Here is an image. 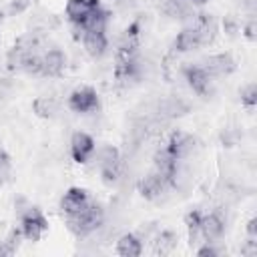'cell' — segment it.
Listing matches in <instances>:
<instances>
[{
    "instance_id": "cell-30",
    "label": "cell",
    "mask_w": 257,
    "mask_h": 257,
    "mask_svg": "<svg viewBox=\"0 0 257 257\" xmlns=\"http://www.w3.org/2000/svg\"><path fill=\"white\" fill-rule=\"evenodd\" d=\"M4 22V14H2V10H0V24Z\"/></svg>"
},
{
    "instance_id": "cell-27",
    "label": "cell",
    "mask_w": 257,
    "mask_h": 257,
    "mask_svg": "<svg viewBox=\"0 0 257 257\" xmlns=\"http://www.w3.org/2000/svg\"><path fill=\"white\" fill-rule=\"evenodd\" d=\"M197 255H201V257H207V255H219V251H217L215 247H211V245H205V247H201V249L197 251Z\"/></svg>"
},
{
    "instance_id": "cell-4",
    "label": "cell",
    "mask_w": 257,
    "mask_h": 257,
    "mask_svg": "<svg viewBox=\"0 0 257 257\" xmlns=\"http://www.w3.org/2000/svg\"><path fill=\"white\" fill-rule=\"evenodd\" d=\"M155 112H157V118L169 120V118H177V116H183L185 112H189V104L181 96H169L157 104Z\"/></svg>"
},
{
    "instance_id": "cell-9",
    "label": "cell",
    "mask_w": 257,
    "mask_h": 257,
    "mask_svg": "<svg viewBox=\"0 0 257 257\" xmlns=\"http://www.w3.org/2000/svg\"><path fill=\"white\" fill-rule=\"evenodd\" d=\"M193 28L197 30L199 34V42L201 44H211L217 36V22L211 14H197L195 16V22H193Z\"/></svg>"
},
{
    "instance_id": "cell-5",
    "label": "cell",
    "mask_w": 257,
    "mask_h": 257,
    "mask_svg": "<svg viewBox=\"0 0 257 257\" xmlns=\"http://www.w3.org/2000/svg\"><path fill=\"white\" fill-rule=\"evenodd\" d=\"M68 106L74 112H90L98 106L96 92L92 88H78L68 96Z\"/></svg>"
},
{
    "instance_id": "cell-18",
    "label": "cell",
    "mask_w": 257,
    "mask_h": 257,
    "mask_svg": "<svg viewBox=\"0 0 257 257\" xmlns=\"http://www.w3.org/2000/svg\"><path fill=\"white\" fill-rule=\"evenodd\" d=\"M199 44H201V42H199V34H197V30H195L193 26H191V28L181 30V32H179V36L175 38V48H177L179 52L195 50Z\"/></svg>"
},
{
    "instance_id": "cell-15",
    "label": "cell",
    "mask_w": 257,
    "mask_h": 257,
    "mask_svg": "<svg viewBox=\"0 0 257 257\" xmlns=\"http://www.w3.org/2000/svg\"><path fill=\"white\" fill-rule=\"evenodd\" d=\"M163 10H165L167 16L177 18V20H187V18L195 16L193 6H191L189 0H165Z\"/></svg>"
},
{
    "instance_id": "cell-22",
    "label": "cell",
    "mask_w": 257,
    "mask_h": 257,
    "mask_svg": "<svg viewBox=\"0 0 257 257\" xmlns=\"http://www.w3.org/2000/svg\"><path fill=\"white\" fill-rule=\"evenodd\" d=\"M34 112L42 118H52L56 114V102L50 98V96H40L34 100Z\"/></svg>"
},
{
    "instance_id": "cell-1",
    "label": "cell",
    "mask_w": 257,
    "mask_h": 257,
    "mask_svg": "<svg viewBox=\"0 0 257 257\" xmlns=\"http://www.w3.org/2000/svg\"><path fill=\"white\" fill-rule=\"evenodd\" d=\"M102 221H104V211L96 203H88L80 213L68 215V227L78 237H84V235L100 229L102 227Z\"/></svg>"
},
{
    "instance_id": "cell-23",
    "label": "cell",
    "mask_w": 257,
    "mask_h": 257,
    "mask_svg": "<svg viewBox=\"0 0 257 257\" xmlns=\"http://www.w3.org/2000/svg\"><path fill=\"white\" fill-rule=\"evenodd\" d=\"M22 70L28 74H40L42 72V58L34 52H28L24 62H22Z\"/></svg>"
},
{
    "instance_id": "cell-8",
    "label": "cell",
    "mask_w": 257,
    "mask_h": 257,
    "mask_svg": "<svg viewBox=\"0 0 257 257\" xmlns=\"http://www.w3.org/2000/svg\"><path fill=\"white\" fill-rule=\"evenodd\" d=\"M94 151V141L86 133H74L70 141V153L76 163H86Z\"/></svg>"
},
{
    "instance_id": "cell-29",
    "label": "cell",
    "mask_w": 257,
    "mask_h": 257,
    "mask_svg": "<svg viewBox=\"0 0 257 257\" xmlns=\"http://www.w3.org/2000/svg\"><path fill=\"white\" fill-rule=\"evenodd\" d=\"M245 36H247V38H251V40L255 38V22H253V20L245 26Z\"/></svg>"
},
{
    "instance_id": "cell-20",
    "label": "cell",
    "mask_w": 257,
    "mask_h": 257,
    "mask_svg": "<svg viewBox=\"0 0 257 257\" xmlns=\"http://www.w3.org/2000/svg\"><path fill=\"white\" fill-rule=\"evenodd\" d=\"M177 247V235L173 231H161L155 237V253L157 255H169Z\"/></svg>"
},
{
    "instance_id": "cell-12",
    "label": "cell",
    "mask_w": 257,
    "mask_h": 257,
    "mask_svg": "<svg viewBox=\"0 0 257 257\" xmlns=\"http://www.w3.org/2000/svg\"><path fill=\"white\" fill-rule=\"evenodd\" d=\"M223 231H225V223H223V219L217 213H211V215L201 217V235L207 241L219 239L223 235Z\"/></svg>"
},
{
    "instance_id": "cell-14",
    "label": "cell",
    "mask_w": 257,
    "mask_h": 257,
    "mask_svg": "<svg viewBox=\"0 0 257 257\" xmlns=\"http://www.w3.org/2000/svg\"><path fill=\"white\" fill-rule=\"evenodd\" d=\"M64 64H66V58L60 50H48L42 56V72L46 76H58L64 70Z\"/></svg>"
},
{
    "instance_id": "cell-13",
    "label": "cell",
    "mask_w": 257,
    "mask_h": 257,
    "mask_svg": "<svg viewBox=\"0 0 257 257\" xmlns=\"http://www.w3.org/2000/svg\"><path fill=\"white\" fill-rule=\"evenodd\" d=\"M106 24H108V12H104L100 8L90 10L84 16V20L80 22V26H82L84 32H104Z\"/></svg>"
},
{
    "instance_id": "cell-6",
    "label": "cell",
    "mask_w": 257,
    "mask_h": 257,
    "mask_svg": "<svg viewBox=\"0 0 257 257\" xmlns=\"http://www.w3.org/2000/svg\"><path fill=\"white\" fill-rule=\"evenodd\" d=\"M185 78L189 82V86L201 94V96H207L211 92V76L207 74V70L203 66H189L185 70Z\"/></svg>"
},
{
    "instance_id": "cell-25",
    "label": "cell",
    "mask_w": 257,
    "mask_h": 257,
    "mask_svg": "<svg viewBox=\"0 0 257 257\" xmlns=\"http://www.w3.org/2000/svg\"><path fill=\"white\" fill-rule=\"evenodd\" d=\"M28 4H30V0H12L8 10H10V14H20L28 8Z\"/></svg>"
},
{
    "instance_id": "cell-32",
    "label": "cell",
    "mask_w": 257,
    "mask_h": 257,
    "mask_svg": "<svg viewBox=\"0 0 257 257\" xmlns=\"http://www.w3.org/2000/svg\"><path fill=\"white\" fill-rule=\"evenodd\" d=\"M0 247H2V243H0Z\"/></svg>"
},
{
    "instance_id": "cell-2",
    "label": "cell",
    "mask_w": 257,
    "mask_h": 257,
    "mask_svg": "<svg viewBox=\"0 0 257 257\" xmlns=\"http://www.w3.org/2000/svg\"><path fill=\"white\" fill-rule=\"evenodd\" d=\"M20 217H22V233L30 241H38L42 237V233L48 229V223H46L44 215L34 207H28Z\"/></svg>"
},
{
    "instance_id": "cell-11",
    "label": "cell",
    "mask_w": 257,
    "mask_h": 257,
    "mask_svg": "<svg viewBox=\"0 0 257 257\" xmlns=\"http://www.w3.org/2000/svg\"><path fill=\"white\" fill-rule=\"evenodd\" d=\"M165 179L163 177H159L157 173H151V175H147L145 179H141L139 181V193L145 197V199H157V197H161V193L165 191Z\"/></svg>"
},
{
    "instance_id": "cell-31",
    "label": "cell",
    "mask_w": 257,
    "mask_h": 257,
    "mask_svg": "<svg viewBox=\"0 0 257 257\" xmlns=\"http://www.w3.org/2000/svg\"><path fill=\"white\" fill-rule=\"evenodd\" d=\"M191 2H197V4H203V2H207V0H191Z\"/></svg>"
},
{
    "instance_id": "cell-19",
    "label": "cell",
    "mask_w": 257,
    "mask_h": 257,
    "mask_svg": "<svg viewBox=\"0 0 257 257\" xmlns=\"http://www.w3.org/2000/svg\"><path fill=\"white\" fill-rule=\"evenodd\" d=\"M90 10L94 8H90L86 0H68L66 4V16L72 20V24H80Z\"/></svg>"
},
{
    "instance_id": "cell-26",
    "label": "cell",
    "mask_w": 257,
    "mask_h": 257,
    "mask_svg": "<svg viewBox=\"0 0 257 257\" xmlns=\"http://www.w3.org/2000/svg\"><path fill=\"white\" fill-rule=\"evenodd\" d=\"M8 167H10V157L4 151H0V177L8 171Z\"/></svg>"
},
{
    "instance_id": "cell-10",
    "label": "cell",
    "mask_w": 257,
    "mask_h": 257,
    "mask_svg": "<svg viewBox=\"0 0 257 257\" xmlns=\"http://www.w3.org/2000/svg\"><path fill=\"white\" fill-rule=\"evenodd\" d=\"M86 205H88V195H86V191H82V189H78V187L70 189V191L62 197V201H60V207H62V211H64L66 215H76V213H80Z\"/></svg>"
},
{
    "instance_id": "cell-3",
    "label": "cell",
    "mask_w": 257,
    "mask_h": 257,
    "mask_svg": "<svg viewBox=\"0 0 257 257\" xmlns=\"http://www.w3.org/2000/svg\"><path fill=\"white\" fill-rule=\"evenodd\" d=\"M195 147H197V141L191 135L183 133V131H173L171 137H169V143H167V151L173 157H177L179 161L189 157L195 151Z\"/></svg>"
},
{
    "instance_id": "cell-28",
    "label": "cell",
    "mask_w": 257,
    "mask_h": 257,
    "mask_svg": "<svg viewBox=\"0 0 257 257\" xmlns=\"http://www.w3.org/2000/svg\"><path fill=\"white\" fill-rule=\"evenodd\" d=\"M247 233H249V237L257 239V219H251V221L247 223Z\"/></svg>"
},
{
    "instance_id": "cell-7",
    "label": "cell",
    "mask_w": 257,
    "mask_h": 257,
    "mask_svg": "<svg viewBox=\"0 0 257 257\" xmlns=\"http://www.w3.org/2000/svg\"><path fill=\"white\" fill-rule=\"evenodd\" d=\"M207 74L213 78V76H225V74H231L235 70V60L231 54H215V56H209L205 60V66Z\"/></svg>"
},
{
    "instance_id": "cell-17",
    "label": "cell",
    "mask_w": 257,
    "mask_h": 257,
    "mask_svg": "<svg viewBox=\"0 0 257 257\" xmlns=\"http://www.w3.org/2000/svg\"><path fill=\"white\" fill-rule=\"evenodd\" d=\"M82 40H84V48H86V52H88L92 58H98V56L104 54V50H106V38H104V32H84Z\"/></svg>"
},
{
    "instance_id": "cell-16",
    "label": "cell",
    "mask_w": 257,
    "mask_h": 257,
    "mask_svg": "<svg viewBox=\"0 0 257 257\" xmlns=\"http://www.w3.org/2000/svg\"><path fill=\"white\" fill-rule=\"evenodd\" d=\"M116 253L122 257H139L143 253V243L137 235H122L116 241Z\"/></svg>"
},
{
    "instance_id": "cell-21",
    "label": "cell",
    "mask_w": 257,
    "mask_h": 257,
    "mask_svg": "<svg viewBox=\"0 0 257 257\" xmlns=\"http://www.w3.org/2000/svg\"><path fill=\"white\" fill-rule=\"evenodd\" d=\"M185 223H187V229H189V243L193 247V245L199 243V237H201V213L199 211H191L185 217Z\"/></svg>"
},
{
    "instance_id": "cell-24",
    "label": "cell",
    "mask_w": 257,
    "mask_h": 257,
    "mask_svg": "<svg viewBox=\"0 0 257 257\" xmlns=\"http://www.w3.org/2000/svg\"><path fill=\"white\" fill-rule=\"evenodd\" d=\"M241 102L247 106H255L257 104V86L255 84H247L241 90Z\"/></svg>"
}]
</instances>
